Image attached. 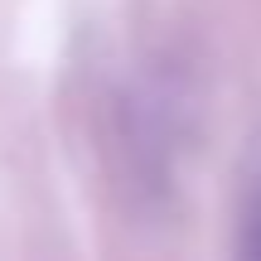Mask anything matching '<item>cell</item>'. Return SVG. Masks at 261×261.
<instances>
[{"label":"cell","instance_id":"obj_1","mask_svg":"<svg viewBox=\"0 0 261 261\" xmlns=\"http://www.w3.org/2000/svg\"><path fill=\"white\" fill-rule=\"evenodd\" d=\"M237 261H261V179L247 198L242 227H237Z\"/></svg>","mask_w":261,"mask_h":261}]
</instances>
